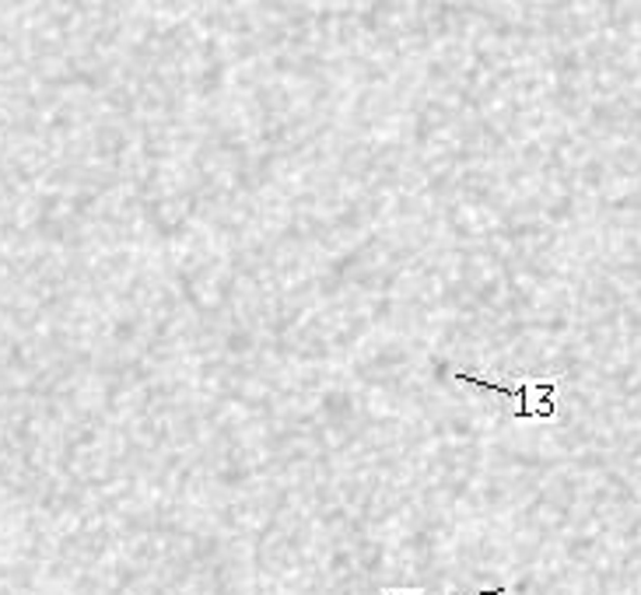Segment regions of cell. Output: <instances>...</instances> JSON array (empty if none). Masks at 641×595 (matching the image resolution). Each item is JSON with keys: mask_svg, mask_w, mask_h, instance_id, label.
I'll list each match as a JSON object with an SVG mask.
<instances>
[{"mask_svg": "<svg viewBox=\"0 0 641 595\" xmlns=\"http://www.w3.org/2000/svg\"><path fill=\"white\" fill-rule=\"evenodd\" d=\"M456 382L477 385L483 393H498L505 400H515V417H551L554 414V382H519V385H502L491 379H480L470 371H456L452 375Z\"/></svg>", "mask_w": 641, "mask_h": 595, "instance_id": "obj_1", "label": "cell"}, {"mask_svg": "<svg viewBox=\"0 0 641 595\" xmlns=\"http://www.w3.org/2000/svg\"><path fill=\"white\" fill-rule=\"evenodd\" d=\"M382 595H420V592H414V588H389V592H382ZM466 595H508V588L502 585V588H488V592H466Z\"/></svg>", "mask_w": 641, "mask_h": 595, "instance_id": "obj_2", "label": "cell"}]
</instances>
